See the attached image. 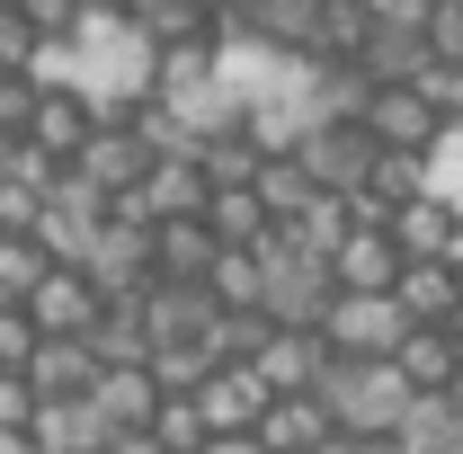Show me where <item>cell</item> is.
I'll return each mask as SVG.
<instances>
[{"mask_svg":"<svg viewBox=\"0 0 463 454\" xmlns=\"http://www.w3.org/2000/svg\"><path fill=\"white\" fill-rule=\"evenodd\" d=\"M259 196H268V205H277V223H294V214H303V205H312V196H330V187H321V178L303 170V152H277V161H268V170H259Z\"/></svg>","mask_w":463,"mask_h":454,"instance_id":"83f0119b","label":"cell"},{"mask_svg":"<svg viewBox=\"0 0 463 454\" xmlns=\"http://www.w3.org/2000/svg\"><path fill=\"white\" fill-rule=\"evenodd\" d=\"M410 330H419V321H410L402 294H339L330 321H321V339L339 347V356H402Z\"/></svg>","mask_w":463,"mask_h":454,"instance_id":"3957f363","label":"cell"},{"mask_svg":"<svg viewBox=\"0 0 463 454\" xmlns=\"http://www.w3.org/2000/svg\"><path fill=\"white\" fill-rule=\"evenodd\" d=\"M36 99H45V90H36L27 71H0V134H9V143H27V116H36Z\"/></svg>","mask_w":463,"mask_h":454,"instance_id":"d590c367","label":"cell"},{"mask_svg":"<svg viewBox=\"0 0 463 454\" xmlns=\"http://www.w3.org/2000/svg\"><path fill=\"white\" fill-rule=\"evenodd\" d=\"M259 259H268V321L277 330H321L330 303H339V259L312 250V241H294L286 223H277V241Z\"/></svg>","mask_w":463,"mask_h":454,"instance_id":"7a4b0ae2","label":"cell"},{"mask_svg":"<svg viewBox=\"0 0 463 454\" xmlns=\"http://www.w3.org/2000/svg\"><path fill=\"white\" fill-rule=\"evenodd\" d=\"M36 45H45V36H36V18H27L18 0H0V71H27Z\"/></svg>","mask_w":463,"mask_h":454,"instance_id":"e575fe53","label":"cell"},{"mask_svg":"<svg viewBox=\"0 0 463 454\" xmlns=\"http://www.w3.org/2000/svg\"><path fill=\"white\" fill-rule=\"evenodd\" d=\"M196 410H205L214 437H250V428L277 410V383H268L259 365H214V374L196 383Z\"/></svg>","mask_w":463,"mask_h":454,"instance_id":"8992f818","label":"cell"},{"mask_svg":"<svg viewBox=\"0 0 463 454\" xmlns=\"http://www.w3.org/2000/svg\"><path fill=\"white\" fill-rule=\"evenodd\" d=\"M99 419H108L116 437H134V428H152V419H161V374H152V365H108V374H99Z\"/></svg>","mask_w":463,"mask_h":454,"instance_id":"2e32d148","label":"cell"},{"mask_svg":"<svg viewBox=\"0 0 463 454\" xmlns=\"http://www.w3.org/2000/svg\"><path fill=\"white\" fill-rule=\"evenodd\" d=\"M125 9H134V27H143L161 54H170V45H196V36H214V18H205L196 0H125Z\"/></svg>","mask_w":463,"mask_h":454,"instance_id":"4316f807","label":"cell"},{"mask_svg":"<svg viewBox=\"0 0 463 454\" xmlns=\"http://www.w3.org/2000/svg\"><path fill=\"white\" fill-rule=\"evenodd\" d=\"M45 347V330H36V312L27 303H9L0 312V374H27V356Z\"/></svg>","mask_w":463,"mask_h":454,"instance_id":"836d02e7","label":"cell"},{"mask_svg":"<svg viewBox=\"0 0 463 454\" xmlns=\"http://www.w3.org/2000/svg\"><path fill=\"white\" fill-rule=\"evenodd\" d=\"M402 374L419 383V393H455V374H463L455 330H446V321H419V330H410V347H402Z\"/></svg>","mask_w":463,"mask_h":454,"instance_id":"7402d4cb","label":"cell"},{"mask_svg":"<svg viewBox=\"0 0 463 454\" xmlns=\"http://www.w3.org/2000/svg\"><path fill=\"white\" fill-rule=\"evenodd\" d=\"M294 152H303V170L321 178L330 196H356V187H365V170L383 161V143H374L365 125H321V134H303Z\"/></svg>","mask_w":463,"mask_h":454,"instance_id":"ba28073f","label":"cell"},{"mask_svg":"<svg viewBox=\"0 0 463 454\" xmlns=\"http://www.w3.org/2000/svg\"><path fill=\"white\" fill-rule=\"evenodd\" d=\"M365 134H374L383 152H428V143L446 134V116L428 108V90H419V80H383V90H374V108H365Z\"/></svg>","mask_w":463,"mask_h":454,"instance_id":"30bf717a","label":"cell"},{"mask_svg":"<svg viewBox=\"0 0 463 454\" xmlns=\"http://www.w3.org/2000/svg\"><path fill=\"white\" fill-rule=\"evenodd\" d=\"M205 454H277V446H268V437L250 428V437H214V446H205Z\"/></svg>","mask_w":463,"mask_h":454,"instance_id":"b9f144b4","label":"cell"},{"mask_svg":"<svg viewBox=\"0 0 463 454\" xmlns=\"http://www.w3.org/2000/svg\"><path fill=\"white\" fill-rule=\"evenodd\" d=\"M428 196L463 214V125H446V134L428 143Z\"/></svg>","mask_w":463,"mask_h":454,"instance_id":"1f68e13d","label":"cell"},{"mask_svg":"<svg viewBox=\"0 0 463 454\" xmlns=\"http://www.w3.org/2000/svg\"><path fill=\"white\" fill-rule=\"evenodd\" d=\"M90 134H99V108H90L80 90H45L36 116H27V143H36V152H54V161H80V152H90Z\"/></svg>","mask_w":463,"mask_h":454,"instance_id":"9a60e30c","label":"cell"},{"mask_svg":"<svg viewBox=\"0 0 463 454\" xmlns=\"http://www.w3.org/2000/svg\"><path fill=\"white\" fill-rule=\"evenodd\" d=\"M214 205V170H205V152H161L152 178H143V196H134V214H152V223H196Z\"/></svg>","mask_w":463,"mask_h":454,"instance_id":"5b68a950","label":"cell"},{"mask_svg":"<svg viewBox=\"0 0 463 454\" xmlns=\"http://www.w3.org/2000/svg\"><path fill=\"white\" fill-rule=\"evenodd\" d=\"M214 259H223V241H214L205 214H196V223H161V277L152 285H205Z\"/></svg>","mask_w":463,"mask_h":454,"instance_id":"44dd1931","label":"cell"},{"mask_svg":"<svg viewBox=\"0 0 463 454\" xmlns=\"http://www.w3.org/2000/svg\"><path fill=\"white\" fill-rule=\"evenodd\" d=\"M205 223H214V241H223V250H268V241H277V205H268L259 187H214Z\"/></svg>","mask_w":463,"mask_h":454,"instance_id":"ac0fdd59","label":"cell"},{"mask_svg":"<svg viewBox=\"0 0 463 454\" xmlns=\"http://www.w3.org/2000/svg\"><path fill=\"white\" fill-rule=\"evenodd\" d=\"M321 454H402V446H392V437H347V428H339Z\"/></svg>","mask_w":463,"mask_h":454,"instance_id":"60d3db41","label":"cell"},{"mask_svg":"<svg viewBox=\"0 0 463 454\" xmlns=\"http://www.w3.org/2000/svg\"><path fill=\"white\" fill-rule=\"evenodd\" d=\"M330 365H339V347L321 339V330H277V339L259 347V374H268L277 393H321Z\"/></svg>","mask_w":463,"mask_h":454,"instance_id":"5bb4252c","label":"cell"},{"mask_svg":"<svg viewBox=\"0 0 463 454\" xmlns=\"http://www.w3.org/2000/svg\"><path fill=\"white\" fill-rule=\"evenodd\" d=\"M27 18H36V36H71L80 18H90V0H18Z\"/></svg>","mask_w":463,"mask_h":454,"instance_id":"f35d334b","label":"cell"},{"mask_svg":"<svg viewBox=\"0 0 463 454\" xmlns=\"http://www.w3.org/2000/svg\"><path fill=\"white\" fill-rule=\"evenodd\" d=\"M36 446L45 454H108L116 428L99 419V401H45L36 410Z\"/></svg>","mask_w":463,"mask_h":454,"instance_id":"d6986e66","label":"cell"},{"mask_svg":"<svg viewBox=\"0 0 463 454\" xmlns=\"http://www.w3.org/2000/svg\"><path fill=\"white\" fill-rule=\"evenodd\" d=\"M36 410H45V393L27 374H0V428H36Z\"/></svg>","mask_w":463,"mask_h":454,"instance_id":"8d00e7d4","label":"cell"},{"mask_svg":"<svg viewBox=\"0 0 463 454\" xmlns=\"http://www.w3.org/2000/svg\"><path fill=\"white\" fill-rule=\"evenodd\" d=\"M410 268V250L392 241V223H356L339 241V294H392Z\"/></svg>","mask_w":463,"mask_h":454,"instance_id":"7c38bea8","label":"cell"},{"mask_svg":"<svg viewBox=\"0 0 463 454\" xmlns=\"http://www.w3.org/2000/svg\"><path fill=\"white\" fill-rule=\"evenodd\" d=\"M9 303H18V294H9V285H0V312H9Z\"/></svg>","mask_w":463,"mask_h":454,"instance_id":"c3c4849f","label":"cell"},{"mask_svg":"<svg viewBox=\"0 0 463 454\" xmlns=\"http://www.w3.org/2000/svg\"><path fill=\"white\" fill-rule=\"evenodd\" d=\"M428 45H437V62H463V0L428 9Z\"/></svg>","mask_w":463,"mask_h":454,"instance_id":"74e56055","label":"cell"},{"mask_svg":"<svg viewBox=\"0 0 463 454\" xmlns=\"http://www.w3.org/2000/svg\"><path fill=\"white\" fill-rule=\"evenodd\" d=\"M143 312H152V356L161 347H205L214 321H223V294L214 285H152Z\"/></svg>","mask_w":463,"mask_h":454,"instance_id":"52a82bcc","label":"cell"},{"mask_svg":"<svg viewBox=\"0 0 463 454\" xmlns=\"http://www.w3.org/2000/svg\"><path fill=\"white\" fill-rule=\"evenodd\" d=\"M392 294L410 303V321H446V312L463 303V285H455V268H446V259H410Z\"/></svg>","mask_w":463,"mask_h":454,"instance_id":"cb8c5ba5","label":"cell"},{"mask_svg":"<svg viewBox=\"0 0 463 454\" xmlns=\"http://www.w3.org/2000/svg\"><path fill=\"white\" fill-rule=\"evenodd\" d=\"M99 374H108L99 339H45L36 356H27V383H36L45 401H90V393H99Z\"/></svg>","mask_w":463,"mask_h":454,"instance_id":"4fadbf2b","label":"cell"},{"mask_svg":"<svg viewBox=\"0 0 463 454\" xmlns=\"http://www.w3.org/2000/svg\"><path fill=\"white\" fill-rule=\"evenodd\" d=\"M152 437H161L170 454H205V446H214V428H205V410H196V393H170V401H161Z\"/></svg>","mask_w":463,"mask_h":454,"instance_id":"4dcf8cb0","label":"cell"},{"mask_svg":"<svg viewBox=\"0 0 463 454\" xmlns=\"http://www.w3.org/2000/svg\"><path fill=\"white\" fill-rule=\"evenodd\" d=\"M259 437H268L277 454H321L330 437H339V419H330L321 393H277V410L259 419Z\"/></svg>","mask_w":463,"mask_h":454,"instance_id":"e0dca14e","label":"cell"},{"mask_svg":"<svg viewBox=\"0 0 463 454\" xmlns=\"http://www.w3.org/2000/svg\"><path fill=\"white\" fill-rule=\"evenodd\" d=\"M152 294V285H143ZM143 294H108V312H99V356L108 365H152V312H143Z\"/></svg>","mask_w":463,"mask_h":454,"instance_id":"ffe728a7","label":"cell"},{"mask_svg":"<svg viewBox=\"0 0 463 454\" xmlns=\"http://www.w3.org/2000/svg\"><path fill=\"white\" fill-rule=\"evenodd\" d=\"M365 9H374V27H428L437 0H365Z\"/></svg>","mask_w":463,"mask_h":454,"instance_id":"ab89813d","label":"cell"},{"mask_svg":"<svg viewBox=\"0 0 463 454\" xmlns=\"http://www.w3.org/2000/svg\"><path fill=\"white\" fill-rule=\"evenodd\" d=\"M9 161H18V143H9V134H0V178H9Z\"/></svg>","mask_w":463,"mask_h":454,"instance_id":"bcb514c9","label":"cell"},{"mask_svg":"<svg viewBox=\"0 0 463 454\" xmlns=\"http://www.w3.org/2000/svg\"><path fill=\"white\" fill-rule=\"evenodd\" d=\"M0 454H45V446H36V428H0Z\"/></svg>","mask_w":463,"mask_h":454,"instance_id":"7bdbcfd3","label":"cell"},{"mask_svg":"<svg viewBox=\"0 0 463 454\" xmlns=\"http://www.w3.org/2000/svg\"><path fill=\"white\" fill-rule=\"evenodd\" d=\"M214 365H223V356H214V339H205V347H161V356H152L161 393H196V383H205Z\"/></svg>","mask_w":463,"mask_h":454,"instance_id":"d6a6232c","label":"cell"},{"mask_svg":"<svg viewBox=\"0 0 463 454\" xmlns=\"http://www.w3.org/2000/svg\"><path fill=\"white\" fill-rule=\"evenodd\" d=\"M294 241H312V250H330V259H339V241L347 232H356V205H347V196H312V205H303V214H294Z\"/></svg>","mask_w":463,"mask_h":454,"instance_id":"f546056e","label":"cell"},{"mask_svg":"<svg viewBox=\"0 0 463 454\" xmlns=\"http://www.w3.org/2000/svg\"><path fill=\"white\" fill-rule=\"evenodd\" d=\"M446 330H455V347H463V303H455V312H446Z\"/></svg>","mask_w":463,"mask_h":454,"instance_id":"7dc6e473","label":"cell"},{"mask_svg":"<svg viewBox=\"0 0 463 454\" xmlns=\"http://www.w3.org/2000/svg\"><path fill=\"white\" fill-rule=\"evenodd\" d=\"M392 446H402V454H463V410H455V393H419V410L402 419Z\"/></svg>","mask_w":463,"mask_h":454,"instance_id":"603a6c76","label":"cell"},{"mask_svg":"<svg viewBox=\"0 0 463 454\" xmlns=\"http://www.w3.org/2000/svg\"><path fill=\"white\" fill-rule=\"evenodd\" d=\"M321 401L347 437H402V419L419 410V383L402 374V356H339L321 374Z\"/></svg>","mask_w":463,"mask_h":454,"instance_id":"6da1fadb","label":"cell"},{"mask_svg":"<svg viewBox=\"0 0 463 454\" xmlns=\"http://www.w3.org/2000/svg\"><path fill=\"white\" fill-rule=\"evenodd\" d=\"M27 312H36V330H45V339H90V330H99V312H108V294H99L90 268H54V277L27 294Z\"/></svg>","mask_w":463,"mask_h":454,"instance_id":"9c48e42d","label":"cell"},{"mask_svg":"<svg viewBox=\"0 0 463 454\" xmlns=\"http://www.w3.org/2000/svg\"><path fill=\"white\" fill-rule=\"evenodd\" d=\"M446 268H455V285H463V223H455V241H446Z\"/></svg>","mask_w":463,"mask_h":454,"instance_id":"ee69618b","label":"cell"},{"mask_svg":"<svg viewBox=\"0 0 463 454\" xmlns=\"http://www.w3.org/2000/svg\"><path fill=\"white\" fill-rule=\"evenodd\" d=\"M54 268H62V259H54V250H45V241H36V232H0V285H9L18 303H27L36 285L54 277Z\"/></svg>","mask_w":463,"mask_h":454,"instance_id":"f1b7e54d","label":"cell"},{"mask_svg":"<svg viewBox=\"0 0 463 454\" xmlns=\"http://www.w3.org/2000/svg\"><path fill=\"white\" fill-rule=\"evenodd\" d=\"M365 45H374V9H365V0H330L312 54H321V62H365Z\"/></svg>","mask_w":463,"mask_h":454,"instance_id":"d4e9b609","label":"cell"},{"mask_svg":"<svg viewBox=\"0 0 463 454\" xmlns=\"http://www.w3.org/2000/svg\"><path fill=\"white\" fill-rule=\"evenodd\" d=\"M152 161H161V152H152L134 125H99V134H90V152H80L71 170L90 178L108 205H134V196H143V178H152Z\"/></svg>","mask_w":463,"mask_h":454,"instance_id":"277c9868","label":"cell"},{"mask_svg":"<svg viewBox=\"0 0 463 454\" xmlns=\"http://www.w3.org/2000/svg\"><path fill=\"white\" fill-rule=\"evenodd\" d=\"M455 205H437V196H410L402 214H392V241H402L410 259H446V241H455Z\"/></svg>","mask_w":463,"mask_h":454,"instance_id":"484cf974","label":"cell"},{"mask_svg":"<svg viewBox=\"0 0 463 454\" xmlns=\"http://www.w3.org/2000/svg\"><path fill=\"white\" fill-rule=\"evenodd\" d=\"M321 9H330V0H241L232 18H214V36H259V45L312 54V36H321Z\"/></svg>","mask_w":463,"mask_h":454,"instance_id":"8fae6325","label":"cell"},{"mask_svg":"<svg viewBox=\"0 0 463 454\" xmlns=\"http://www.w3.org/2000/svg\"><path fill=\"white\" fill-rule=\"evenodd\" d=\"M196 9H205V18H232V9H241V0H196Z\"/></svg>","mask_w":463,"mask_h":454,"instance_id":"f6af8a7d","label":"cell"}]
</instances>
